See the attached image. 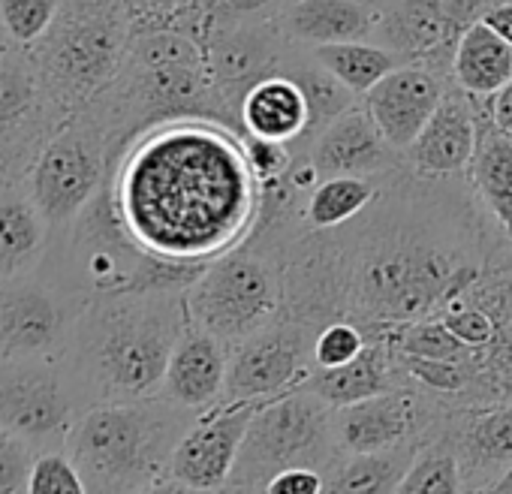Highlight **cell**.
<instances>
[{
    "label": "cell",
    "instance_id": "cell-2",
    "mask_svg": "<svg viewBox=\"0 0 512 494\" xmlns=\"http://www.w3.org/2000/svg\"><path fill=\"white\" fill-rule=\"evenodd\" d=\"M109 190L145 251L184 266H205L241 244L260 199L241 133L208 118L163 121L130 139Z\"/></svg>",
    "mask_w": 512,
    "mask_h": 494
},
{
    "label": "cell",
    "instance_id": "cell-31",
    "mask_svg": "<svg viewBox=\"0 0 512 494\" xmlns=\"http://www.w3.org/2000/svg\"><path fill=\"white\" fill-rule=\"evenodd\" d=\"M281 76H290L302 91H305V100H308V112H311V121H308V133L302 139V145L296 148L299 151H308L311 139L329 124L335 121L338 115H344L347 109H353L362 97H356L338 76H332L317 58L311 49H299V46H290L281 67H278Z\"/></svg>",
    "mask_w": 512,
    "mask_h": 494
},
{
    "label": "cell",
    "instance_id": "cell-11",
    "mask_svg": "<svg viewBox=\"0 0 512 494\" xmlns=\"http://www.w3.org/2000/svg\"><path fill=\"white\" fill-rule=\"evenodd\" d=\"M85 305L43 266L0 281V359H58Z\"/></svg>",
    "mask_w": 512,
    "mask_h": 494
},
{
    "label": "cell",
    "instance_id": "cell-46",
    "mask_svg": "<svg viewBox=\"0 0 512 494\" xmlns=\"http://www.w3.org/2000/svg\"><path fill=\"white\" fill-rule=\"evenodd\" d=\"M13 46H16V43H13V37H10V31H7L4 19H0V58H4Z\"/></svg>",
    "mask_w": 512,
    "mask_h": 494
},
{
    "label": "cell",
    "instance_id": "cell-48",
    "mask_svg": "<svg viewBox=\"0 0 512 494\" xmlns=\"http://www.w3.org/2000/svg\"><path fill=\"white\" fill-rule=\"evenodd\" d=\"M365 4H371V7H377V10H380V7H386V4H389V0H365Z\"/></svg>",
    "mask_w": 512,
    "mask_h": 494
},
{
    "label": "cell",
    "instance_id": "cell-25",
    "mask_svg": "<svg viewBox=\"0 0 512 494\" xmlns=\"http://www.w3.org/2000/svg\"><path fill=\"white\" fill-rule=\"evenodd\" d=\"M52 229L28 181H0V281L37 272L49 254Z\"/></svg>",
    "mask_w": 512,
    "mask_h": 494
},
{
    "label": "cell",
    "instance_id": "cell-39",
    "mask_svg": "<svg viewBox=\"0 0 512 494\" xmlns=\"http://www.w3.org/2000/svg\"><path fill=\"white\" fill-rule=\"evenodd\" d=\"M28 491L31 494H82L88 488H85V479L79 476L73 458L64 449H52V452H40L34 458Z\"/></svg>",
    "mask_w": 512,
    "mask_h": 494
},
{
    "label": "cell",
    "instance_id": "cell-7",
    "mask_svg": "<svg viewBox=\"0 0 512 494\" xmlns=\"http://www.w3.org/2000/svg\"><path fill=\"white\" fill-rule=\"evenodd\" d=\"M133 43L124 0H61L49 31L25 46L55 103L73 118L121 73Z\"/></svg>",
    "mask_w": 512,
    "mask_h": 494
},
{
    "label": "cell",
    "instance_id": "cell-44",
    "mask_svg": "<svg viewBox=\"0 0 512 494\" xmlns=\"http://www.w3.org/2000/svg\"><path fill=\"white\" fill-rule=\"evenodd\" d=\"M482 106H485V118L506 136H512V79L494 91L491 97H482Z\"/></svg>",
    "mask_w": 512,
    "mask_h": 494
},
{
    "label": "cell",
    "instance_id": "cell-4",
    "mask_svg": "<svg viewBox=\"0 0 512 494\" xmlns=\"http://www.w3.org/2000/svg\"><path fill=\"white\" fill-rule=\"evenodd\" d=\"M88 112L106 130L115 160L130 139L163 121L208 118L244 133L211 79L205 49L181 31H136L121 73Z\"/></svg>",
    "mask_w": 512,
    "mask_h": 494
},
{
    "label": "cell",
    "instance_id": "cell-23",
    "mask_svg": "<svg viewBox=\"0 0 512 494\" xmlns=\"http://www.w3.org/2000/svg\"><path fill=\"white\" fill-rule=\"evenodd\" d=\"M226 371H229V347L211 332L199 329L196 323H187L169 356L160 395L199 413L211 410L223 401Z\"/></svg>",
    "mask_w": 512,
    "mask_h": 494
},
{
    "label": "cell",
    "instance_id": "cell-38",
    "mask_svg": "<svg viewBox=\"0 0 512 494\" xmlns=\"http://www.w3.org/2000/svg\"><path fill=\"white\" fill-rule=\"evenodd\" d=\"M371 338L362 326L350 320H332L317 332L314 341V368H341L356 359Z\"/></svg>",
    "mask_w": 512,
    "mask_h": 494
},
{
    "label": "cell",
    "instance_id": "cell-14",
    "mask_svg": "<svg viewBox=\"0 0 512 494\" xmlns=\"http://www.w3.org/2000/svg\"><path fill=\"white\" fill-rule=\"evenodd\" d=\"M82 416L58 359H0V425L37 455L64 449Z\"/></svg>",
    "mask_w": 512,
    "mask_h": 494
},
{
    "label": "cell",
    "instance_id": "cell-16",
    "mask_svg": "<svg viewBox=\"0 0 512 494\" xmlns=\"http://www.w3.org/2000/svg\"><path fill=\"white\" fill-rule=\"evenodd\" d=\"M202 49L220 97L241 118V103L247 91L266 76L278 73L290 43L278 25V13H272L211 28Z\"/></svg>",
    "mask_w": 512,
    "mask_h": 494
},
{
    "label": "cell",
    "instance_id": "cell-29",
    "mask_svg": "<svg viewBox=\"0 0 512 494\" xmlns=\"http://www.w3.org/2000/svg\"><path fill=\"white\" fill-rule=\"evenodd\" d=\"M479 106V145L470 163V184L491 220L512 238V136L500 133L488 118L482 97Z\"/></svg>",
    "mask_w": 512,
    "mask_h": 494
},
{
    "label": "cell",
    "instance_id": "cell-35",
    "mask_svg": "<svg viewBox=\"0 0 512 494\" xmlns=\"http://www.w3.org/2000/svg\"><path fill=\"white\" fill-rule=\"evenodd\" d=\"M383 341L392 350H401V353H410V356H422V359H437V362H476V365H482L479 353L473 347H467L440 317H425V320L404 323V326L386 332Z\"/></svg>",
    "mask_w": 512,
    "mask_h": 494
},
{
    "label": "cell",
    "instance_id": "cell-12",
    "mask_svg": "<svg viewBox=\"0 0 512 494\" xmlns=\"http://www.w3.org/2000/svg\"><path fill=\"white\" fill-rule=\"evenodd\" d=\"M70 121L25 46L0 58V181H28L43 148Z\"/></svg>",
    "mask_w": 512,
    "mask_h": 494
},
{
    "label": "cell",
    "instance_id": "cell-37",
    "mask_svg": "<svg viewBox=\"0 0 512 494\" xmlns=\"http://www.w3.org/2000/svg\"><path fill=\"white\" fill-rule=\"evenodd\" d=\"M58 4L61 0H0V19L16 46H31L49 31Z\"/></svg>",
    "mask_w": 512,
    "mask_h": 494
},
{
    "label": "cell",
    "instance_id": "cell-1",
    "mask_svg": "<svg viewBox=\"0 0 512 494\" xmlns=\"http://www.w3.org/2000/svg\"><path fill=\"white\" fill-rule=\"evenodd\" d=\"M512 257L467 175L431 178L407 166L383 175L350 223L308 229L281 254L284 308L317 326L350 320L368 338L437 317L488 266Z\"/></svg>",
    "mask_w": 512,
    "mask_h": 494
},
{
    "label": "cell",
    "instance_id": "cell-45",
    "mask_svg": "<svg viewBox=\"0 0 512 494\" xmlns=\"http://www.w3.org/2000/svg\"><path fill=\"white\" fill-rule=\"evenodd\" d=\"M479 22L512 46V0H494V4H488L482 10Z\"/></svg>",
    "mask_w": 512,
    "mask_h": 494
},
{
    "label": "cell",
    "instance_id": "cell-21",
    "mask_svg": "<svg viewBox=\"0 0 512 494\" xmlns=\"http://www.w3.org/2000/svg\"><path fill=\"white\" fill-rule=\"evenodd\" d=\"M479 145V106L455 82L443 94L440 106L404 151V166L416 175L458 178L470 172Z\"/></svg>",
    "mask_w": 512,
    "mask_h": 494
},
{
    "label": "cell",
    "instance_id": "cell-18",
    "mask_svg": "<svg viewBox=\"0 0 512 494\" xmlns=\"http://www.w3.org/2000/svg\"><path fill=\"white\" fill-rule=\"evenodd\" d=\"M449 85H452V73L425 61H410L395 67L389 76H383L362 97V106L374 118L383 139L404 154L410 142L419 136V130L428 124L434 109L440 106Z\"/></svg>",
    "mask_w": 512,
    "mask_h": 494
},
{
    "label": "cell",
    "instance_id": "cell-27",
    "mask_svg": "<svg viewBox=\"0 0 512 494\" xmlns=\"http://www.w3.org/2000/svg\"><path fill=\"white\" fill-rule=\"evenodd\" d=\"M494 320V341L482 350V368L491 377L497 398L512 401V257L488 266L464 293Z\"/></svg>",
    "mask_w": 512,
    "mask_h": 494
},
{
    "label": "cell",
    "instance_id": "cell-10",
    "mask_svg": "<svg viewBox=\"0 0 512 494\" xmlns=\"http://www.w3.org/2000/svg\"><path fill=\"white\" fill-rule=\"evenodd\" d=\"M115 166V151L100 121L82 109L43 148L28 175V190L40 205L52 235L64 232L82 208L103 190Z\"/></svg>",
    "mask_w": 512,
    "mask_h": 494
},
{
    "label": "cell",
    "instance_id": "cell-36",
    "mask_svg": "<svg viewBox=\"0 0 512 494\" xmlns=\"http://www.w3.org/2000/svg\"><path fill=\"white\" fill-rule=\"evenodd\" d=\"M458 491H464L458 458L446 443V437H434L416 452L395 494H458Z\"/></svg>",
    "mask_w": 512,
    "mask_h": 494
},
{
    "label": "cell",
    "instance_id": "cell-41",
    "mask_svg": "<svg viewBox=\"0 0 512 494\" xmlns=\"http://www.w3.org/2000/svg\"><path fill=\"white\" fill-rule=\"evenodd\" d=\"M241 142H244V154H247V163H250V172L256 181H269V178L284 175L296 160L293 142H278V139L253 136V133H241Z\"/></svg>",
    "mask_w": 512,
    "mask_h": 494
},
{
    "label": "cell",
    "instance_id": "cell-49",
    "mask_svg": "<svg viewBox=\"0 0 512 494\" xmlns=\"http://www.w3.org/2000/svg\"><path fill=\"white\" fill-rule=\"evenodd\" d=\"M488 4H494V0H488Z\"/></svg>",
    "mask_w": 512,
    "mask_h": 494
},
{
    "label": "cell",
    "instance_id": "cell-34",
    "mask_svg": "<svg viewBox=\"0 0 512 494\" xmlns=\"http://www.w3.org/2000/svg\"><path fill=\"white\" fill-rule=\"evenodd\" d=\"M314 58L332 73L338 76L356 97H365L383 76H389L395 67H401L404 61L398 55H392L389 49L371 43V40H347V43H329V46H317L311 49Z\"/></svg>",
    "mask_w": 512,
    "mask_h": 494
},
{
    "label": "cell",
    "instance_id": "cell-22",
    "mask_svg": "<svg viewBox=\"0 0 512 494\" xmlns=\"http://www.w3.org/2000/svg\"><path fill=\"white\" fill-rule=\"evenodd\" d=\"M323 178L329 175H389L404 166V154L395 151L362 103L329 121L308 145Z\"/></svg>",
    "mask_w": 512,
    "mask_h": 494
},
{
    "label": "cell",
    "instance_id": "cell-15",
    "mask_svg": "<svg viewBox=\"0 0 512 494\" xmlns=\"http://www.w3.org/2000/svg\"><path fill=\"white\" fill-rule=\"evenodd\" d=\"M449 404L422 392L413 383L386 389L365 401L332 410V434L341 455L389 449L407 440L431 443L440 437Z\"/></svg>",
    "mask_w": 512,
    "mask_h": 494
},
{
    "label": "cell",
    "instance_id": "cell-47",
    "mask_svg": "<svg viewBox=\"0 0 512 494\" xmlns=\"http://www.w3.org/2000/svg\"><path fill=\"white\" fill-rule=\"evenodd\" d=\"M494 494H512V467L500 476V482L494 485Z\"/></svg>",
    "mask_w": 512,
    "mask_h": 494
},
{
    "label": "cell",
    "instance_id": "cell-30",
    "mask_svg": "<svg viewBox=\"0 0 512 494\" xmlns=\"http://www.w3.org/2000/svg\"><path fill=\"white\" fill-rule=\"evenodd\" d=\"M512 79V46L479 19L470 22L452 55V82L470 97H491Z\"/></svg>",
    "mask_w": 512,
    "mask_h": 494
},
{
    "label": "cell",
    "instance_id": "cell-26",
    "mask_svg": "<svg viewBox=\"0 0 512 494\" xmlns=\"http://www.w3.org/2000/svg\"><path fill=\"white\" fill-rule=\"evenodd\" d=\"M404 374L395 365V356L383 338H371L365 350L341 368H314L299 389L314 392L329 407H347L380 395L386 389L404 386Z\"/></svg>",
    "mask_w": 512,
    "mask_h": 494
},
{
    "label": "cell",
    "instance_id": "cell-24",
    "mask_svg": "<svg viewBox=\"0 0 512 494\" xmlns=\"http://www.w3.org/2000/svg\"><path fill=\"white\" fill-rule=\"evenodd\" d=\"M380 10L365 0H284L278 25L290 46L317 49L347 40H371Z\"/></svg>",
    "mask_w": 512,
    "mask_h": 494
},
{
    "label": "cell",
    "instance_id": "cell-20",
    "mask_svg": "<svg viewBox=\"0 0 512 494\" xmlns=\"http://www.w3.org/2000/svg\"><path fill=\"white\" fill-rule=\"evenodd\" d=\"M470 22L443 0H389L380 7L371 43L389 49L404 64L425 61L452 73V55Z\"/></svg>",
    "mask_w": 512,
    "mask_h": 494
},
{
    "label": "cell",
    "instance_id": "cell-8",
    "mask_svg": "<svg viewBox=\"0 0 512 494\" xmlns=\"http://www.w3.org/2000/svg\"><path fill=\"white\" fill-rule=\"evenodd\" d=\"M332 410L308 389L263 401L247 425L226 491H266L290 467H314L329 479L344 458L332 434Z\"/></svg>",
    "mask_w": 512,
    "mask_h": 494
},
{
    "label": "cell",
    "instance_id": "cell-19",
    "mask_svg": "<svg viewBox=\"0 0 512 494\" xmlns=\"http://www.w3.org/2000/svg\"><path fill=\"white\" fill-rule=\"evenodd\" d=\"M440 437L458 458L464 491H494L512 467V401L452 407Z\"/></svg>",
    "mask_w": 512,
    "mask_h": 494
},
{
    "label": "cell",
    "instance_id": "cell-3",
    "mask_svg": "<svg viewBox=\"0 0 512 494\" xmlns=\"http://www.w3.org/2000/svg\"><path fill=\"white\" fill-rule=\"evenodd\" d=\"M187 323L184 290L91 299L61 353L79 410L160 395L169 356Z\"/></svg>",
    "mask_w": 512,
    "mask_h": 494
},
{
    "label": "cell",
    "instance_id": "cell-13",
    "mask_svg": "<svg viewBox=\"0 0 512 494\" xmlns=\"http://www.w3.org/2000/svg\"><path fill=\"white\" fill-rule=\"evenodd\" d=\"M323 326L281 311L272 323L229 350L223 401H269L314 371V341Z\"/></svg>",
    "mask_w": 512,
    "mask_h": 494
},
{
    "label": "cell",
    "instance_id": "cell-32",
    "mask_svg": "<svg viewBox=\"0 0 512 494\" xmlns=\"http://www.w3.org/2000/svg\"><path fill=\"white\" fill-rule=\"evenodd\" d=\"M422 446L425 443H419V440H407V443H398L389 449L344 455L341 464L326 479V491H332V494H395Z\"/></svg>",
    "mask_w": 512,
    "mask_h": 494
},
{
    "label": "cell",
    "instance_id": "cell-33",
    "mask_svg": "<svg viewBox=\"0 0 512 494\" xmlns=\"http://www.w3.org/2000/svg\"><path fill=\"white\" fill-rule=\"evenodd\" d=\"M383 184V175H329L320 178V184L311 190L305 205V220L311 229H335L350 223L356 214H362L377 190Z\"/></svg>",
    "mask_w": 512,
    "mask_h": 494
},
{
    "label": "cell",
    "instance_id": "cell-6",
    "mask_svg": "<svg viewBox=\"0 0 512 494\" xmlns=\"http://www.w3.org/2000/svg\"><path fill=\"white\" fill-rule=\"evenodd\" d=\"M43 269L91 302L124 293L187 290L205 266L169 263L148 254L124 226L106 181L82 214L64 232L52 235Z\"/></svg>",
    "mask_w": 512,
    "mask_h": 494
},
{
    "label": "cell",
    "instance_id": "cell-42",
    "mask_svg": "<svg viewBox=\"0 0 512 494\" xmlns=\"http://www.w3.org/2000/svg\"><path fill=\"white\" fill-rule=\"evenodd\" d=\"M133 16L136 31H169L172 19L190 4V0H124Z\"/></svg>",
    "mask_w": 512,
    "mask_h": 494
},
{
    "label": "cell",
    "instance_id": "cell-28",
    "mask_svg": "<svg viewBox=\"0 0 512 494\" xmlns=\"http://www.w3.org/2000/svg\"><path fill=\"white\" fill-rule=\"evenodd\" d=\"M308 121H311V112H308L305 91L290 76H281V73L256 82L241 103L244 133L293 142V148L302 145L308 133Z\"/></svg>",
    "mask_w": 512,
    "mask_h": 494
},
{
    "label": "cell",
    "instance_id": "cell-5",
    "mask_svg": "<svg viewBox=\"0 0 512 494\" xmlns=\"http://www.w3.org/2000/svg\"><path fill=\"white\" fill-rule=\"evenodd\" d=\"M196 419L163 395L100 404L76 419L64 452L88 491H169L172 455Z\"/></svg>",
    "mask_w": 512,
    "mask_h": 494
},
{
    "label": "cell",
    "instance_id": "cell-17",
    "mask_svg": "<svg viewBox=\"0 0 512 494\" xmlns=\"http://www.w3.org/2000/svg\"><path fill=\"white\" fill-rule=\"evenodd\" d=\"M263 401H220L202 410L169 464V491H226L241 440Z\"/></svg>",
    "mask_w": 512,
    "mask_h": 494
},
{
    "label": "cell",
    "instance_id": "cell-9",
    "mask_svg": "<svg viewBox=\"0 0 512 494\" xmlns=\"http://www.w3.org/2000/svg\"><path fill=\"white\" fill-rule=\"evenodd\" d=\"M187 317L199 329L220 338L229 350L272 323L284 308L281 254L241 241L205 263L184 290Z\"/></svg>",
    "mask_w": 512,
    "mask_h": 494
},
{
    "label": "cell",
    "instance_id": "cell-43",
    "mask_svg": "<svg viewBox=\"0 0 512 494\" xmlns=\"http://www.w3.org/2000/svg\"><path fill=\"white\" fill-rule=\"evenodd\" d=\"M266 491L269 494H323L326 476L314 467H290V470L278 473Z\"/></svg>",
    "mask_w": 512,
    "mask_h": 494
},
{
    "label": "cell",
    "instance_id": "cell-40",
    "mask_svg": "<svg viewBox=\"0 0 512 494\" xmlns=\"http://www.w3.org/2000/svg\"><path fill=\"white\" fill-rule=\"evenodd\" d=\"M37 452L0 425V494H19L28 491L31 467H34Z\"/></svg>",
    "mask_w": 512,
    "mask_h": 494
}]
</instances>
